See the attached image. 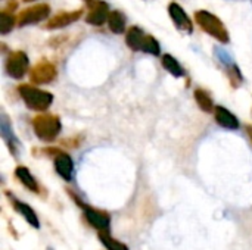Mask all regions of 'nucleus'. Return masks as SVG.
I'll use <instances>...</instances> for the list:
<instances>
[{
  "label": "nucleus",
  "mask_w": 252,
  "mask_h": 250,
  "mask_svg": "<svg viewBox=\"0 0 252 250\" xmlns=\"http://www.w3.org/2000/svg\"><path fill=\"white\" fill-rule=\"evenodd\" d=\"M216 55H217V57L220 59V62H221V63H224L227 68H229V66H232V65H235V63H233V57H232V55H230L229 52H226L224 49L216 47Z\"/></svg>",
  "instance_id": "5701e85b"
},
{
  "label": "nucleus",
  "mask_w": 252,
  "mask_h": 250,
  "mask_svg": "<svg viewBox=\"0 0 252 250\" xmlns=\"http://www.w3.org/2000/svg\"><path fill=\"white\" fill-rule=\"evenodd\" d=\"M168 13H170L171 19L174 21V24H176V27L179 29H183L186 32H192V22H190L189 16L186 15V12L182 9L180 4L171 3L168 6Z\"/></svg>",
  "instance_id": "9d476101"
},
{
  "label": "nucleus",
  "mask_w": 252,
  "mask_h": 250,
  "mask_svg": "<svg viewBox=\"0 0 252 250\" xmlns=\"http://www.w3.org/2000/svg\"><path fill=\"white\" fill-rule=\"evenodd\" d=\"M195 21L196 24L211 37L217 38L221 43H229V31L226 29L224 24L213 13L207 10H196L195 12Z\"/></svg>",
  "instance_id": "f257e3e1"
},
{
  "label": "nucleus",
  "mask_w": 252,
  "mask_h": 250,
  "mask_svg": "<svg viewBox=\"0 0 252 250\" xmlns=\"http://www.w3.org/2000/svg\"><path fill=\"white\" fill-rule=\"evenodd\" d=\"M15 175H16V178L19 180V183H21L24 187H27L30 192H32V193H40V186H38V183L35 181V178L31 175V172H30V169H28L27 167H18V168L15 169Z\"/></svg>",
  "instance_id": "4468645a"
},
{
  "label": "nucleus",
  "mask_w": 252,
  "mask_h": 250,
  "mask_svg": "<svg viewBox=\"0 0 252 250\" xmlns=\"http://www.w3.org/2000/svg\"><path fill=\"white\" fill-rule=\"evenodd\" d=\"M142 50L146 52V53H151V55H159L161 49H159V43L152 37V35H146L145 37V41H143V46H142Z\"/></svg>",
  "instance_id": "4be33fe9"
},
{
  "label": "nucleus",
  "mask_w": 252,
  "mask_h": 250,
  "mask_svg": "<svg viewBox=\"0 0 252 250\" xmlns=\"http://www.w3.org/2000/svg\"><path fill=\"white\" fill-rule=\"evenodd\" d=\"M84 1L87 3V6H89V7H93V6L97 3V0H84Z\"/></svg>",
  "instance_id": "b1692460"
},
{
  "label": "nucleus",
  "mask_w": 252,
  "mask_h": 250,
  "mask_svg": "<svg viewBox=\"0 0 252 250\" xmlns=\"http://www.w3.org/2000/svg\"><path fill=\"white\" fill-rule=\"evenodd\" d=\"M247 133H248V136H250V139H251V141H252V127L251 125H248V127H247Z\"/></svg>",
  "instance_id": "393cba45"
},
{
  "label": "nucleus",
  "mask_w": 252,
  "mask_h": 250,
  "mask_svg": "<svg viewBox=\"0 0 252 250\" xmlns=\"http://www.w3.org/2000/svg\"><path fill=\"white\" fill-rule=\"evenodd\" d=\"M81 10H74V12H61L56 16H53L52 19H49L47 22V28L49 29H56V28H63L66 25H71L72 22L78 21L81 16Z\"/></svg>",
  "instance_id": "f8f14e48"
},
{
  "label": "nucleus",
  "mask_w": 252,
  "mask_h": 250,
  "mask_svg": "<svg viewBox=\"0 0 252 250\" xmlns=\"http://www.w3.org/2000/svg\"><path fill=\"white\" fill-rule=\"evenodd\" d=\"M108 25H109V29L114 34H121L126 29V16L121 12L114 10L108 16Z\"/></svg>",
  "instance_id": "f3484780"
},
{
  "label": "nucleus",
  "mask_w": 252,
  "mask_h": 250,
  "mask_svg": "<svg viewBox=\"0 0 252 250\" xmlns=\"http://www.w3.org/2000/svg\"><path fill=\"white\" fill-rule=\"evenodd\" d=\"M35 136L43 141H53L61 133V121L55 115H38L32 119Z\"/></svg>",
  "instance_id": "7ed1b4c3"
},
{
  "label": "nucleus",
  "mask_w": 252,
  "mask_h": 250,
  "mask_svg": "<svg viewBox=\"0 0 252 250\" xmlns=\"http://www.w3.org/2000/svg\"><path fill=\"white\" fill-rule=\"evenodd\" d=\"M109 9H108V4L105 1H100L97 0V3L90 7V12L86 18V21L90 24V25H94V27H100L105 24V21L108 19L109 16Z\"/></svg>",
  "instance_id": "9b49d317"
},
{
  "label": "nucleus",
  "mask_w": 252,
  "mask_h": 250,
  "mask_svg": "<svg viewBox=\"0 0 252 250\" xmlns=\"http://www.w3.org/2000/svg\"><path fill=\"white\" fill-rule=\"evenodd\" d=\"M56 78V68L53 63L47 60L38 62L30 74V80L32 84H47L52 83Z\"/></svg>",
  "instance_id": "0eeeda50"
},
{
  "label": "nucleus",
  "mask_w": 252,
  "mask_h": 250,
  "mask_svg": "<svg viewBox=\"0 0 252 250\" xmlns=\"http://www.w3.org/2000/svg\"><path fill=\"white\" fill-rule=\"evenodd\" d=\"M13 25H15V19H13V16H12L9 12L3 10V12L0 13V32H1V34H7V32H10V31H12V28H13Z\"/></svg>",
  "instance_id": "412c9836"
},
{
  "label": "nucleus",
  "mask_w": 252,
  "mask_h": 250,
  "mask_svg": "<svg viewBox=\"0 0 252 250\" xmlns=\"http://www.w3.org/2000/svg\"><path fill=\"white\" fill-rule=\"evenodd\" d=\"M0 128H1V136H3V139L6 140V143H7L10 152L16 156L18 140L15 139V136H13V133H12V128H10V125H9V121H7V118H6L4 115L1 116V125H0Z\"/></svg>",
  "instance_id": "dca6fc26"
},
{
  "label": "nucleus",
  "mask_w": 252,
  "mask_h": 250,
  "mask_svg": "<svg viewBox=\"0 0 252 250\" xmlns=\"http://www.w3.org/2000/svg\"><path fill=\"white\" fill-rule=\"evenodd\" d=\"M214 116H216V121L219 122V125H221L224 128H229V130H238L239 128L238 118L223 106H217L214 109Z\"/></svg>",
  "instance_id": "ddd939ff"
},
{
  "label": "nucleus",
  "mask_w": 252,
  "mask_h": 250,
  "mask_svg": "<svg viewBox=\"0 0 252 250\" xmlns=\"http://www.w3.org/2000/svg\"><path fill=\"white\" fill-rule=\"evenodd\" d=\"M161 62H162V66H164L171 75H174V77H183V75H185L183 68L180 66V63H179L171 55H164Z\"/></svg>",
  "instance_id": "6ab92c4d"
},
{
  "label": "nucleus",
  "mask_w": 252,
  "mask_h": 250,
  "mask_svg": "<svg viewBox=\"0 0 252 250\" xmlns=\"http://www.w3.org/2000/svg\"><path fill=\"white\" fill-rule=\"evenodd\" d=\"M55 169L65 181H71L72 171H74V164H72L71 156L63 152L56 153L55 155Z\"/></svg>",
  "instance_id": "1a4fd4ad"
},
{
  "label": "nucleus",
  "mask_w": 252,
  "mask_h": 250,
  "mask_svg": "<svg viewBox=\"0 0 252 250\" xmlns=\"http://www.w3.org/2000/svg\"><path fill=\"white\" fill-rule=\"evenodd\" d=\"M50 13V7L46 3H40L35 6H31L25 10H22L18 16V24L21 27L28 25V24H35L40 21H44Z\"/></svg>",
  "instance_id": "423d86ee"
},
{
  "label": "nucleus",
  "mask_w": 252,
  "mask_h": 250,
  "mask_svg": "<svg viewBox=\"0 0 252 250\" xmlns=\"http://www.w3.org/2000/svg\"><path fill=\"white\" fill-rule=\"evenodd\" d=\"M69 194H71V196L75 199V202L81 206V209L84 211V217H86L87 222H89L93 228H96L97 231H109V227H111V217H109L108 212L94 209V208H92V206H87V205L81 203V200H80L75 194H72L71 192H69Z\"/></svg>",
  "instance_id": "20e7f679"
},
{
  "label": "nucleus",
  "mask_w": 252,
  "mask_h": 250,
  "mask_svg": "<svg viewBox=\"0 0 252 250\" xmlns=\"http://www.w3.org/2000/svg\"><path fill=\"white\" fill-rule=\"evenodd\" d=\"M6 196L9 197L10 203L13 205V209H15L18 214H21V215L24 217V220H25L31 227H34V228H38V227H40L38 218H37V215H35V212L32 211L31 206H28V205L24 203V202L16 200V199L13 197V194H10L9 192H6Z\"/></svg>",
  "instance_id": "6e6552de"
},
{
  "label": "nucleus",
  "mask_w": 252,
  "mask_h": 250,
  "mask_svg": "<svg viewBox=\"0 0 252 250\" xmlns=\"http://www.w3.org/2000/svg\"><path fill=\"white\" fill-rule=\"evenodd\" d=\"M18 91L25 105L32 111H46L53 102V96L49 91L40 90L30 84H21L18 87Z\"/></svg>",
  "instance_id": "f03ea898"
},
{
  "label": "nucleus",
  "mask_w": 252,
  "mask_h": 250,
  "mask_svg": "<svg viewBox=\"0 0 252 250\" xmlns=\"http://www.w3.org/2000/svg\"><path fill=\"white\" fill-rule=\"evenodd\" d=\"M24 1H34V0H24Z\"/></svg>",
  "instance_id": "a878e982"
},
{
  "label": "nucleus",
  "mask_w": 252,
  "mask_h": 250,
  "mask_svg": "<svg viewBox=\"0 0 252 250\" xmlns=\"http://www.w3.org/2000/svg\"><path fill=\"white\" fill-rule=\"evenodd\" d=\"M97 237H99L100 243H102L108 250H128V248H127L124 243H121V242L112 239V237L109 236L108 231H99Z\"/></svg>",
  "instance_id": "aec40b11"
},
{
  "label": "nucleus",
  "mask_w": 252,
  "mask_h": 250,
  "mask_svg": "<svg viewBox=\"0 0 252 250\" xmlns=\"http://www.w3.org/2000/svg\"><path fill=\"white\" fill-rule=\"evenodd\" d=\"M145 32L137 28V27H131L127 32V37H126V43L130 49L133 50H142V46H143V41H145Z\"/></svg>",
  "instance_id": "2eb2a0df"
},
{
  "label": "nucleus",
  "mask_w": 252,
  "mask_h": 250,
  "mask_svg": "<svg viewBox=\"0 0 252 250\" xmlns=\"http://www.w3.org/2000/svg\"><path fill=\"white\" fill-rule=\"evenodd\" d=\"M28 65H30V60H28V56L18 50V52H13L7 56V60H6V72L9 77L12 78H22L27 71H28Z\"/></svg>",
  "instance_id": "39448f33"
},
{
  "label": "nucleus",
  "mask_w": 252,
  "mask_h": 250,
  "mask_svg": "<svg viewBox=\"0 0 252 250\" xmlns=\"http://www.w3.org/2000/svg\"><path fill=\"white\" fill-rule=\"evenodd\" d=\"M195 100L198 103V106L204 111V112H213L214 108V103H213V99L210 97V94L202 90V88H196L195 90Z\"/></svg>",
  "instance_id": "a211bd4d"
}]
</instances>
